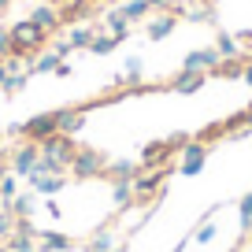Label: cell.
Instances as JSON below:
<instances>
[{
    "instance_id": "1",
    "label": "cell",
    "mask_w": 252,
    "mask_h": 252,
    "mask_svg": "<svg viewBox=\"0 0 252 252\" xmlns=\"http://www.w3.org/2000/svg\"><path fill=\"white\" fill-rule=\"evenodd\" d=\"M8 30H11V56H23V60L26 56H37L41 48H45V41H48V33L41 30L30 15L19 19V23H11Z\"/></svg>"
},
{
    "instance_id": "2",
    "label": "cell",
    "mask_w": 252,
    "mask_h": 252,
    "mask_svg": "<svg viewBox=\"0 0 252 252\" xmlns=\"http://www.w3.org/2000/svg\"><path fill=\"white\" fill-rule=\"evenodd\" d=\"M15 134H23V141H48L52 134H60V126H56V111H37V115H30L26 123L11 126Z\"/></svg>"
},
{
    "instance_id": "3",
    "label": "cell",
    "mask_w": 252,
    "mask_h": 252,
    "mask_svg": "<svg viewBox=\"0 0 252 252\" xmlns=\"http://www.w3.org/2000/svg\"><path fill=\"white\" fill-rule=\"evenodd\" d=\"M167 174H171V167H163V171H141V174H137V178H134V208H145V204H152V200L159 197Z\"/></svg>"
},
{
    "instance_id": "4",
    "label": "cell",
    "mask_w": 252,
    "mask_h": 252,
    "mask_svg": "<svg viewBox=\"0 0 252 252\" xmlns=\"http://www.w3.org/2000/svg\"><path fill=\"white\" fill-rule=\"evenodd\" d=\"M104 171H108V156H104L100 149H78V156H74V163H71L67 174L86 182V178H104Z\"/></svg>"
},
{
    "instance_id": "5",
    "label": "cell",
    "mask_w": 252,
    "mask_h": 252,
    "mask_svg": "<svg viewBox=\"0 0 252 252\" xmlns=\"http://www.w3.org/2000/svg\"><path fill=\"white\" fill-rule=\"evenodd\" d=\"M41 156L56 159V163H63L67 171H71L74 156H78V141H74V137H67V134H52L48 141H41Z\"/></svg>"
},
{
    "instance_id": "6",
    "label": "cell",
    "mask_w": 252,
    "mask_h": 252,
    "mask_svg": "<svg viewBox=\"0 0 252 252\" xmlns=\"http://www.w3.org/2000/svg\"><path fill=\"white\" fill-rule=\"evenodd\" d=\"M37 159H41V145L37 141H23V145H15V149L8 152L11 174H23V178H30V174H33Z\"/></svg>"
},
{
    "instance_id": "7",
    "label": "cell",
    "mask_w": 252,
    "mask_h": 252,
    "mask_svg": "<svg viewBox=\"0 0 252 252\" xmlns=\"http://www.w3.org/2000/svg\"><path fill=\"white\" fill-rule=\"evenodd\" d=\"M171 156H174V149L167 145V137H159V141H149L141 149V171H163V167H171Z\"/></svg>"
},
{
    "instance_id": "8",
    "label": "cell",
    "mask_w": 252,
    "mask_h": 252,
    "mask_svg": "<svg viewBox=\"0 0 252 252\" xmlns=\"http://www.w3.org/2000/svg\"><path fill=\"white\" fill-rule=\"evenodd\" d=\"M178 156H182L178 171L186 174V178H197V174L204 171V163H208V145H204V141H197V137H193V141H189L186 149L178 152Z\"/></svg>"
},
{
    "instance_id": "9",
    "label": "cell",
    "mask_w": 252,
    "mask_h": 252,
    "mask_svg": "<svg viewBox=\"0 0 252 252\" xmlns=\"http://www.w3.org/2000/svg\"><path fill=\"white\" fill-rule=\"evenodd\" d=\"M219 48H193V52L186 56V60H182V71H204V74H212L215 67H219Z\"/></svg>"
},
{
    "instance_id": "10",
    "label": "cell",
    "mask_w": 252,
    "mask_h": 252,
    "mask_svg": "<svg viewBox=\"0 0 252 252\" xmlns=\"http://www.w3.org/2000/svg\"><path fill=\"white\" fill-rule=\"evenodd\" d=\"M204 82H208V74L204 71H178L167 86H171V93H182V96H193V93H200L204 89Z\"/></svg>"
},
{
    "instance_id": "11",
    "label": "cell",
    "mask_w": 252,
    "mask_h": 252,
    "mask_svg": "<svg viewBox=\"0 0 252 252\" xmlns=\"http://www.w3.org/2000/svg\"><path fill=\"white\" fill-rule=\"evenodd\" d=\"M56 126H60V134H67V137L82 134V126H86V108H56Z\"/></svg>"
},
{
    "instance_id": "12",
    "label": "cell",
    "mask_w": 252,
    "mask_h": 252,
    "mask_svg": "<svg viewBox=\"0 0 252 252\" xmlns=\"http://www.w3.org/2000/svg\"><path fill=\"white\" fill-rule=\"evenodd\" d=\"M174 30H178V15H174V11H159V15H152L149 26H145L149 41H163V37H171Z\"/></svg>"
},
{
    "instance_id": "13",
    "label": "cell",
    "mask_w": 252,
    "mask_h": 252,
    "mask_svg": "<svg viewBox=\"0 0 252 252\" xmlns=\"http://www.w3.org/2000/svg\"><path fill=\"white\" fill-rule=\"evenodd\" d=\"M30 189L37 197H56L60 189H67V174H30Z\"/></svg>"
},
{
    "instance_id": "14",
    "label": "cell",
    "mask_w": 252,
    "mask_h": 252,
    "mask_svg": "<svg viewBox=\"0 0 252 252\" xmlns=\"http://www.w3.org/2000/svg\"><path fill=\"white\" fill-rule=\"evenodd\" d=\"M137 174H141V163H137V159H108L104 178L108 182H134Z\"/></svg>"
},
{
    "instance_id": "15",
    "label": "cell",
    "mask_w": 252,
    "mask_h": 252,
    "mask_svg": "<svg viewBox=\"0 0 252 252\" xmlns=\"http://www.w3.org/2000/svg\"><path fill=\"white\" fill-rule=\"evenodd\" d=\"M30 19H33L45 33H56V30L63 26V15H60V8H56V4H37V8L30 11Z\"/></svg>"
},
{
    "instance_id": "16",
    "label": "cell",
    "mask_w": 252,
    "mask_h": 252,
    "mask_svg": "<svg viewBox=\"0 0 252 252\" xmlns=\"http://www.w3.org/2000/svg\"><path fill=\"white\" fill-rule=\"evenodd\" d=\"M37 252H71L74 249V237H67V234H56V230H41L37 234Z\"/></svg>"
},
{
    "instance_id": "17",
    "label": "cell",
    "mask_w": 252,
    "mask_h": 252,
    "mask_svg": "<svg viewBox=\"0 0 252 252\" xmlns=\"http://www.w3.org/2000/svg\"><path fill=\"white\" fill-rule=\"evenodd\" d=\"M212 78H222V82H241V78H245V56H237V60H219V67L212 71Z\"/></svg>"
},
{
    "instance_id": "18",
    "label": "cell",
    "mask_w": 252,
    "mask_h": 252,
    "mask_svg": "<svg viewBox=\"0 0 252 252\" xmlns=\"http://www.w3.org/2000/svg\"><path fill=\"white\" fill-rule=\"evenodd\" d=\"M119 11L126 15V23L134 26V23H141V19L152 15V4H149V0H123V4H119Z\"/></svg>"
},
{
    "instance_id": "19",
    "label": "cell",
    "mask_w": 252,
    "mask_h": 252,
    "mask_svg": "<svg viewBox=\"0 0 252 252\" xmlns=\"http://www.w3.org/2000/svg\"><path fill=\"white\" fill-rule=\"evenodd\" d=\"M215 48H219L222 60H237V56H241V41H237V33H226V30L215 33Z\"/></svg>"
},
{
    "instance_id": "20",
    "label": "cell",
    "mask_w": 252,
    "mask_h": 252,
    "mask_svg": "<svg viewBox=\"0 0 252 252\" xmlns=\"http://www.w3.org/2000/svg\"><path fill=\"white\" fill-rule=\"evenodd\" d=\"M111 204L115 208H134V182H111Z\"/></svg>"
},
{
    "instance_id": "21",
    "label": "cell",
    "mask_w": 252,
    "mask_h": 252,
    "mask_svg": "<svg viewBox=\"0 0 252 252\" xmlns=\"http://www.w3.org/2000/svg\"><path fill=\"white\" fill-rule=\"evenodd\" d=\"M89 11H93L89 0H67V4L60 8V15H63V23H74V26H78V19H86Z\"/></svg>"
},
{
    "instance_id": "22",
    "label": "cell",
    "mask_w": 252,
    "mask_h": 252,
    "mask_svg": "<svg viewBox=\"0 0 252 252\" xmlns=\"http://www.w3.org/2000/svg\"><path fill=\"white\" fill-rule=\"evenodd\" d=\"M104 26H108V33L119 37V41H126V33H130V23H126V15L119 8H111L108 15H104Z\"/></svg>"
},
{
    "instance_id": "23",
    "label": "cell",
    "mask_w": 252,
    "mask_h": 252,
    "mask_svg": "<svg viewBox=\"0 0 252 252\" xmlns=\"http://www.w3.org/2000/svg\"><path fill=\"white\" fill-rule=\"evenodd\" d=\"M60 56H56V52H37V56H33V63H30V71L33 74H56V67H60Z\"/></svg>"
},
{
    "instance_id": "24",
    "label": "cell",
    "mask_w": 252,
    "mask_h": 252,
    "mask_svg": "<svg viewBox=\"0 0 252 252\" xmlns=\"http://www.w3.org/2000/svg\"><path fill=\"white\" fill-rule=\"evenodd\" d=\"M96 37L93 26H71V33H67V41H71V48H89Z\"/></svg>"
},
{
    "instance_id": "25",
    "label": "cell",
    "mask_w": 252,
    "mask_h": 252,
    "mask_svg": "<svg viewBox=\"0 0 252 252\" xmlns=\"http://www.w3.org/2000/svg\"><path fill=\"white\" fill-rule=\"evenodd\" d=\"M119 45H123V41H119V37H111V33H96V37H93V45H89V52H93V56H111Z\"/></svg>"
},
{
    "instance_id": "26",
    "label": "cell",
    "mask_w": 252,
    "mask_h": 252,
    "mask_svg": "<svg viewBox=\"0 0 252 252\" xmlns=\"http://www.w3.org/2000/svg\"><path fill=\"white\" fill-rule=\"evenodd\" d=\"M126 86H141V78H145V60L141 56H130V60H126Z\"/></svg>"
},
{
    "instance_id": "27",
    "label": "cell",
    "mask_w": 252,
    "mask_h": 252,
    "mask_svg": "<svg viewBox=\"0 0 252 252\" xmlns=\"http://www.w3.org/2000/svg\"><path fill=\"white\" fill-rule=\"evenodd\" d=\"M115 249V237L108 234V226H100L93 237H89V252H111Z\"/></svg>"
},
{
    "instance_id": "28",
    "label": "cell",
    "mask_w": 252,
    "mask_h": 252,
    "mask_svg": "<svg viewBox=\"0 0 252 252\" xmlns=\"http://www.w3.org/2000/svg\"><path fill=\"white\" fill-rule=\"evenodd\" d=\"M237 215H241V234L249 237V230H252V189L237 200Z\"/></svg>"
},
{
    "instance_id": "29",
    "label": "cell",
    "mask_w": 252,
    "mask_h": 252,
    "mask_svg": "<svg viewBox=\"0 0 252 252\" xmlns=\"http://www.w3.org/2000/svg\"><path fill=\"white\" fill-rule=\"evenodd\" d=\"M15 197H19V178H15V174H8V178L0 182V204L11 208V200H15Z\"/></svg>"
},
{
    "instance_id": "30",
    "label": "cell",
    "mask_w": 252,
    "mask_h": 252,
    "mask_svg": "<svg viewBox=\"0 0 252 252\" xmlns=\"http://www.w3.org/2000/svg\"><path fill=\"white\" fill-rule=\"evenodd\" d=\"M33 204H37V193L30 189V193H19V197L11 200V212H15V215H30Z\"/></svg>"
},
{
    "instance_id": "31",
    "label": "cell",
    "mask_w": 252,
    "mask_h": 252,
    "mask_svg": "<svg viewBox=\"0 0 252 252\" xmlns=\"http://www.w3.org/2000/svg\"><path fill=\"white\" fill-rule=\"evenodd\" d=\"M15 219L19 215L11 212V208H0V241H8V237L15 234Z\"/></svg>"
},
{
    "instance_id": "32",
    "label": "cell",
    "mask_w": 252,
    "mask_h": 252,
    "mask_svg": "<svg viewBox=\"0 0 252 252\" xmlns=\"http://www.w3.org/2000/svg\"><path fill=\"white\" fill-rule=\"evenodd\" d=\"M186 19L189 23H215V11L212 4H200V8H186Z\"/></svg>"
},
{
    "instance_id": "33",
    "label": "cell",
    "mask_w": 252,
    "mask_h": 252,
    "mask_svg": "<svg viewBox=\"0 0 252 252\" xmlns=\"http://www.w3.org/2000/svg\"><path fill=\"white\" fill-rule=\"evenodd\" d=\"M23 89H26V74L19 71V74H8V82H4L0 93H4V96H15V93H23Z\"/></svg>"
},
{
    "instance_id": "34",
    "label": "cell",
    "mask_w": 252,
    "mask_h": 252,
    "mask_svg": "<svg viewBox=\"0 0 252 252\" xmlns=\"http://www.w3.org/2000/svg\"><path fill=\"white\" fill-rule=\"evenodd\" d=\"M4 245H8L11 252H26V249H37V245H33V237H26V234H11L8 241H4Z\"/></svg>"
},
{
    "instance_id": "35",
    "label": "cell",
    "mask_w": 252,
    "mask_h": 252,
    "mask_svg": "<svg viewBox=\"0 0 252 252\" xmlns=\"http://www.w3.org/2000/svg\"><path fill=\"white\" fill-rule=\"evenodd\" d=\"M189 141H193V134H182V130H178V134H171V137H167V145H171V149H174V156H178V152L186 149Z\"/></svg>"
},
{
    "instance_id": "36",
    "label": "cell",
    "mask_w": 252,
    "mask_h": 252,
    "mask_svg": "<svg viewBox=\"0 0 252 252\" xmlns=\"http://www.w3.org/2000/svg\"><path fill=\"white\" fill-rule=\"evenodd\" d=\"M4 56H11V30L8 26H0V60Z\"/></svg>"
},
{
    "instance_id": "37",
    "label": "cell",
    "mask_w": 252,
    "mask_h": 252,
    "mask_svg": "<svg viewBox=\"0 0 252 252\" xmlns=\"http://www.w3.org/2000/svg\"><path fill=\"white\" fill-rule=\"evenodd\" d=\"M215 237V222H204V226H197V245H208Z\"/></svg>"
},
{
    "instance_id": "38",
    "label": "cell",
    "mask_w": 252,
    "mask_h": 252,
    "mask_svg": "<svg viewBox=\"0 0 252 252\" xmlns=\"http://www.w3.org/2000/svg\"><path fill=\"white\" fill-rule=\"evenodd\" d=\"M52 52L60 56V60H67V56H71L74 48H71V41H56V45H52Z\"/></svg>"
},
{
    "instance_id": "39",
    "label": "cell",
    "mask_w": 252,
    "mask_h": 252,
    "mask_svg": "<svg viewBox=\"0 0 252 252\" xmlns=\"http://www.w3.org/2000/svg\"><path fill=\"white\" fill-rule=\"evenodd\" d=\"M186 4H189V0H167V11H174V15H186Z\"/></svg>"
},
{
    "instance_id": "40",
    "label": "cell",
    "mask_w": 252,
    "mask_h": 252,
    "mask_svg": "<svg viewBox=\"0 0 252 252\" xmlns=\"http://www.w3.org/2000/svg\"><path fill=\"white\" fill-rule=\"evenodd\" d=\"M11 174V163H8V152H0V182Z\"/></svg>"
},
{
    "instance_id": "41",
    "label": "cell",
    "mask_w": 252,
    "mask_h": 252,
    "mask_svg": "<svg viewBox=\"0 0 252 252\" xmlns=\"http://www.w3.org/2000/svg\"><path fill=\"white\" fill-rule=\"evenodd\" d=\"M56 78H71V63H67V60H63L60 67H56Z\"/></svg>"
},
{
    "instance_id": "42",
    "label": "cell",
    "mask_w": 252,
    "mask_h": 252,
    "mask_svg": "<svg viewBox=\"0 0 252 252\" xmlns=\"http://www.w3.org/2000/svg\"><path fill=\"white\" fill-rule=\"evenodd\" d=\"M241 82H249V86H252V56H245V78Z\"/></svg>"
},
{
    "instance_id": "43",
    "label": "cell",
    "mask_w": 252,
    "mask_h": 252,
    "mask_svg": "<svg viewBox=\"0 0 252 252\" xmlns=\"http://www.w3.org/2000/svg\"><path fill=\"white\" fill-rule=\"evenodd\" d=\"M48 215H52V219H60V215H63V212H60V204H56L52 197H48Z\"/></svg>"
},
{
    "instance_id": "44",
    "label": "cell",
    "mask_w": 252,
    "mask_h": 252,
    "mask_svg": "<svg viewBox=\"0 0 252 252\" xmlns=\"http://www.w3.org/2000/svg\"><path fill=\"white\" fill-rule=\"evenodd\" d=\"M8 74H11V71H8V63L0 60V89H4V82H8Z\"/></svg>"
},
{
    "instance_id": "45",
    "label": "cell",
    "mask_w": 252,
    "mask_h": 252,
    "mask_svg": "<svg viewBox=\"0 0 252 252\" xmlns=\"http://www.w3.org/2000/svg\"><path fill=\"white\" fill-rule=\"evenodd\" d=\"M152 4V11H167V0H149Z\"/></svg>"
},
{
    "instance_id": "46",
    "label": "cell",
    "mask_w": 252,
    "mask_h": 252,
    "mask_svg": "<svg viewBox=\"0 0 252 252\" xmlns=\"http://www.w3.org/2000/svg\"><path fill=\"white\" fill-rule=\"evenodd\" d=\"M11 4H15V0H0V15H8V11H11Z\"/></svg>"
},
{
    "instance_id": "47",
    "label": "cell",
    "mask_w": 252,
    "mask_h": 252,
    "mask_svg": "<svg viewBox=\"0 0 252 252\" xmlns=\"http://www.w3.org/2000/svg\"><path fill=\"white\" fill-rule=\"evenodd\" d=\"M245 115H249V130H252V100H249V108H245Z\"/></svg>"
},
{
    "instance_id": "48",
    "label": "cell",
    "mask_w": 252,
    "mask_h": 252,
    "mask_svg": "<svg viewBox=\"0 0 252 252\" xmlns=\"http://www.w3.org/2000/svg\"><path fill=\"white\" fill-rule=\"evenodd\" d=\"M45 4H56V8H63V4H67V0H45Z\"/></svg>"
},
{
    "instance_id": "49",
    "label": "cell",
    "mask_w": 252,
    "mask_h": 252,
    "mask_svg": "<svg viewBox=\"0 0 252 252\" xmlns=\"http://www.w3.org/2000/svg\"><path fill=\"white\" fill-rule=\"evenodd\" d=\"M111 252H130V249H126V245H115V249H111Z\"/></svg>"
},
{
    "instance_id": "50",
    "label": "cell",
    "mask_w": 252,
    "mask_h": 252,
    "mask_svg": "<svg viewBox=\"0 0 252 252\" xmlns=\"http://www.w3.org/2000/svg\"><path fill=\"white\" fill-rule=\"evenodd\" d=\"M0 252H11V249H8V245H4V241H0Z\"/></svg>"
},
{
    "instance_id": "51",
    "label": "cell",
    "mask_w": 252,
    "mask_h": 252,
    "mask_svg": "<svg viewBox=\"0 0 252 252\" xmlns=\"http://www.w3.org/2000/svg\"><path fill=\"white\" fill-rule=\"evenodd\" d=\"M249 249H252V230H249Z\"/></svg>"
},
{
    "instance_id": "52",
    "label": "cell",
    "mask_w": 252,
    "mask_h": 252,
    "mask_svg": "<svg viewBox=\"0 0 252 252\" xmlns=\"http://www.w3.org/2000/svg\"><path fill=\"white\" fill-rule=\"evenodd\" d=\"M197 4H212V0H197Z\"/></svg>"
},
{
    "instance_id": "53",
    "label": "cell",
    "mask_w": 252,
    "mask_h": 252,
    "mask_svg": "<svg viewBox=\"0 0 252 252\" xmlns=\"http://www.w3.org/2000/svg\"><path fill=\"white\" fill-rule=\"evenodd\" d=\"M0 145H4V130H0Z\"/></svg>"
},
{
    "instance_id": "54",
    "label": "cell",
    "mask_w": 252,
    "mask_h": 252,
    "mask_svg": "<svg viewBox=\"0 0 252 252\" xmlns=\"http://www.w3.org/2000/svg\"><path fill=\"white\" fill-rule=\"evenodd\" d=\"M89 4H100V0H89Z\"/></svg>"
}]
</instances>
